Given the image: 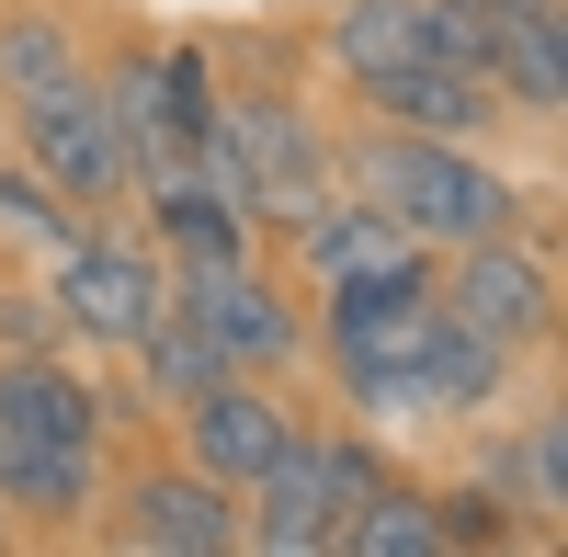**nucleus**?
<instances>
[{"instance_id":"0eeeda50","label":"nucleus","mask_w":568,"mask_h":557,"mask_svg":"<svg viewBox=\"0 0 568 557\" xmlns=\"http://www.w3.org/2000/svg\"><path fill=\"white\" fill-rule=\"evenodd\" d=\"M433 296L466 318V331H489L511 364L557 342V262L535 240H511V227H489V240H455L433 251Z\"/></svg>"},{"instance_id":"39448f33","label":"nucleus","mask_w":568,"mask_h":557,"mask_svg":"<svg viewBox=\"0 0 568 557\" xmlns=\"http://www.w3.org/2000/svg\"><path fill=\"white\" fill-rule=\"evenodd\" d=\"M251 489H262L251 513H240V546L251 557H329L342 524L387 489V455H375L364 433H296Z\"/></svg>"},{"instance_id":"6ab92c4d","label":"nucleus","mask_w":568,"mask_h":557,"mask_svg":"<svg viewBox=\"0 0 568 557\" xmlns=\"http://www.w3.org/2000/svg\"><path fill=\"white\" fill-rule=\"evenodd\" d=\"M433 524H444V546H500V535H511L489 489H444V500H433Z\"/></svg>"},{"instance_id":"f03ea898","label":"nucleus","mask_w":568,"mask_h":557,"mask_svg":"<svg viewBox=\"0 0 568 557\" xmlns=\"http://www.w3.org/2000/svg\"><path fill=\"white\" fill-rule=\"evenodd\" d=\"M103 489V398L58 353H0V513L69 524Z\"/></svg>"},{"instance_id":"20e7f679","label":"nucleus","mask_w":568,"mask_h":557,"mask_svg":"<svg viewBox=\"0 0 568 557\" xmlns=\"http://www.w3.org/2000/svg\"><path fill=\"white\" fill-rule=\"evenodd\" d=\"M216 171H227V194L251 205V227H296L307 205H329V182H342L307 91L273 80V69L216 80Z\"/></svg>"},{"instance_id":"f8f14e48","label":"nucleus","mask_w":568,"mask_h":557,"mask_svg":"<svg viewBox=\"0 0 568 557\" xmlns=\"http://www.w3.org/2000/svg\"><path fill=\"white\" fill-rule=\"evenodd\" d=\"M114 535L136 557H227L240 546V489H216L205 467H149V478H125Z\"/></svg>"},{"instance_id":"9d476101","label":"nucleus","mask_w":568,"mask_h":557,"mask_svg":"<svg viewBox=\"0 0 568 557\" xmlns=\"http://www.w3.org/2000/svg\"><path fill=\"white\" fill-rule=\"evenodd\" d=\"M136 194H149V240L171 273H227V262H251V205L227 194V171L216 160H160V171H136Z\"/></svg>"},{"instance_id":"1a4fd4ad","label":"nucleus","mask_w":568,"mask_h":557,"mask_svg":"<svg viewBox=\"0 0 568 557\" xmlns=\"http://www.w3.org/2000/svg\"><path fill=\"white\" fill-rule=\"evenodd\" d=\"M171 307L240 364V376H284L307 353V307L273 285L262 262H227V273H171Z\"/></svg>"},{"instance_id":"9b49d317","label":"nucleus","mask_w":568,"mask_h":557,"mask_svg":"<svg viewBox=\"0 0 568 557\" xmlns=\"http://www.w3.org/2000/svg\"><path fill=\"white\" fill-rule=\"evenodd\" d=\"M296 398L262 387V376H216L205 398H182V467H205L216 489H251L284 444H296Z\"/></svg>"},{"instance_id":"f257e3e1","label":"nucleus","mask_w":568,"mask_h":557,"mask_svg":"<svg viewBox=\"0 0 568 557\" xmlns=\"http://www.w3.org/2000/svg\"><path fill=\"white\" fill-rule=\"evenodd\" d=\"M0 125H23V160L58 182L69 205H125L114 103H103V80L69 58V34L45 23V12L0 23Z\"/></svg>"},{"instance_id":"a211bd4d","label":"nucleus","mask_w":568,"mask_h":557,"mask_svg":"<svg viewBox=\"0 0 568 557\" xmlns=\"http://www.w3.org/2000/svg\"><path fill=\"white\" fill-rule=\"evenodd\" d=\"M58 342H69L58 296H0V353H58Z\"/></svg>"},{"instance_id":"6e6552de","label":"nucleus","mask_w":568,"mask_h":557,"mask_svg":"<svg viewBox=\"0 0 568 557\" xmlns=\"http://www.w3.org/2000/svg\"><path fill=\"white\" fill-rule=\"evenodd\" d=\"M114 136H125V182L160 160H216V58L205 45H160V58H125L103 80Z\"/></svg>"},{"instance_id":"423d86ee","label":"nucleus","mask_w":568,"mask_h":557,"mask_svg":"<svg viewBox=\"0 0 568 557\" xmlns=\"http://www.w3.org/2000/svg\"><path fill=\"white\" fill-rule=\"evenodd\" d=\"M58 318H69V342H103V353H136L171 318V262H160V240L149 227H91L80 216V240L58 251Z\"/></svg>"},{"instance_id":"ddd939ff","label":"nucleus","mask_w":568,"mask_h":557,"mask_svg":"<svg viewBox=\"0 0 568 557\" xmlns=\"http://www.w3.org/2000/svg\"><path fill=\"white\" fill-rule=\"evenodd\" d=\"M478 489L500 513H524L535 535L568 524V409H535V422H511V444L478 455Z\"/></svg>"},{"instance_id":"2eb2a0df","label":"nucleus","mask_w":568,"mask_h":557,"mask_svg":"<svg viewBox=\"0 0 568 557\" xmlns=\"http://www.w3.org/2000/svg\"><path fill=\"white\" fill-rule=\"evenodd\" d=\"M342 557H444V524H433V489H375L364 513L342 524Z\"/></svg>"},{"instance_id":"aec40b11","label":"nucleus","mask_w":568,"mask_h":557,"mask_svg":"<svg viewBox=\"0 0 568 557\" xmlns=\"http://www.w3.org/2000/svg\"><path fill=\"white\" fill-rule=\"evenodd\" d=\"M0 535H12V513H0Z\"/></svg>"},{"instance_id":"f3484780","label":"nucleus","mask_w":568,"mask_h":557,"mask_svg":"<svg viewBox=\"0 0 568 557\" xmlns=\"http://www.w3.org/2000/svg\"><path fill=\"white\" fill-rule=\"evenodd\" d=\"M136 364H149V387H160L171 409H182V398H205L216 376H240V364H227V353H216V342H205V331H194V318H182V307L160 318L149 342H136Z\"/></svg>"},{"instance_id":"dca6fc26","label":"nucleus","mask_w":568,"mask_h":557,"mask_svg":"<svg viewBox=\"0 0 568 557\" xmlns=\"http://www.w3.org/2000/svg\"><path fill=\"white\" fill-rule=\"evenodd\" d=\"M0 240H12V251H69L80 240V205L34 160H0Z\"/></svg>"},{"instance_id":"4468645a","label":"nucleus","mask_w":568,"mask_h":557,"mask_svg":"<svg viewBox=\"0 0 568 557\" xmlns=\"http://www.w3.org/2000/svg\"><path fill=\"white\" fill-rule=\"evenodd\" d=\"M296 251H307L318 285H342V273H375V262H398V251H420V240H398V227L353 194V205H307V216H296Z\"/></svg>"},{"instance_id":"7ed1b4c3","label":"nucleus","mask_w":568,"mask_h":557,"mask_svg":"<svg viewBox=\"0 0 568 557\" xmlns=\"http://www.w3.org/2000/svg\"><path fill=\"white\" fill-rule=\"evenodd\" d=\"M353 194L398 227V240L420 251H455V240H489V227H511V182L455 149V136H420V125H375L353 136Z\"/></svg>"}]
</instances>
